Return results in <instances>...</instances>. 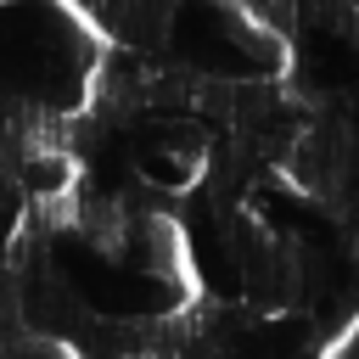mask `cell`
Returning a JSON list of instances; mask_svg holds the SVG:
<instances>
[{
  "mask_svg": "<svg viewBox=\"0 0 359 359\" xmlns=\"http://www.w3.org/2000/svg\"><path fill=\"white\" fill-rule=\"evenodd\" d=\"M90 67L95 50L73 11H62L56 0H11L0 11V79H11L22 95L73 107Z\"/></svg>",
  "mask_w": 359,
  "mask_h": 359,
  "instance_id": "cell-1",
  "label": "cell"
},
{
  "mask_svg": "<svg viewBox=\"0 0 359 359\" xmlns=\"http://www.w3.org/2000/svg\"><path fill=\"white\" fill-rule=\"evenodd\" d=\"M174 50L191 67H202L213 79H236V84L264 79L280 62L275 39L230 0H185L174 11Z\"/></svg>",
  "mask_w": 359,
  "mask_h": 359,
  "instance_id": "cell-2",
  "label": "cell"
},
{
  "mask_svg": "<svg viewBox=\"0 0 359 359\" xmlns=\"http://www.w3.org/2000/svg\"><path fill=\"white\" fill-rule=\"evenodd\" d=\"M129 163H135V174H140L146 185L185 191V185L202 174V135H196L191 123H174V118H163V123H151V129L135 140Z\"/></svg>",
  "mask_w": 359,
  "mask_h": 359,
  "instance_id": "cell-3",
  "label": "cell"
}]
</instances>
